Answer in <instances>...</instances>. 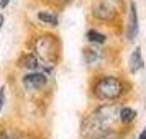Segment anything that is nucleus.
Masks as SVG:
<instances>
[{"instance_id": "1", "label": "nucleus", "mask_w": 146, "mask_h": 139, "mask_svg": "<svg viewBox=\"0 0 146 139\" xmlns=\"http://www.w3.org/2000/svg\"><path fill=\"white\" fill-rule=\"evenodd\" d=\"M130 88L131 87L126 80L112 74H104V75H97L92 80L90 93L99 101H117L123 98L130 92Z\"/></svg>"}, {"instance_id": "2", "label": "nucleus", "mask_w": 146, "mask_h": 139, "mask_svg": "<svg viewBox=\"0 0 146 139\" xmlns=\"http://www.w3.org/2000/svg\"><path fill=\"white\" fill-rule=\"evenodd\" d=\"M31 53H35L46 66L56 67L61 57V44L58 36L53 33H41L31 38Z\"/></svg>"}, {"instance_id": "3", "label": "nucleus", "mask_w": 146, "mask_h": 139, "mask_svg": "<svg viewBox=\"0 0 146 139\" xmlns=\"http://www.w3.org/2000/svg\"><path fill=\"white\" fill-rule=\"evenodd\" d=\"M80 136L84 139H120L115 128L105 126L94 111L87 113L80 121Z\"/></svg>"}, {"instance_id": "4", "label": "nucleus", "mask_w": 146, "mask_h": 139, "mask_svg": "<svg viewBox=\"0 0 146 139\" xmlns=\"http://www.w3.org/2000/svg\"><path fill=\"white\" fill-rule=\"evenodd\" d=\"M92 18L102 23H113L118 18V7L115 0H97L92 5Z\"/></svg>"}, {"instance_id": "5", "label": "nucleus", "mask_w": 146, "mask_h": 139, "mask_svg": "<svg viewBox=\"0 0 146 139\" xmlns=\"http://www.w3.org/2000/svg\"><path fill=\"white\" fill-rule=\"evenodd\" d=\"M118 110L120 106L115 101H104L94 108L92 111L100 118V121L108 128H115V125L118 123Z\"/></svg>"}, {"instance_id": "6", "label": "nucleus", "mask_w": 146, "mask_h": 139, "mask_svg": "<svg viewBox=\"0 0 146 139\" xmlns=\"http://www.w3.org/2000/svg\"><path fill=\"white\" fill-rule=\"evenodd\" d=\"M18 67L25 69L27 72L43 70V72L49 74V75H51V72H53V69H54L53 66H46V64H44L35 53H31V51H25V53L18 57Z\"/></svg>"}, {"instance_id": "7", "label": "nucleus", "mask_w": 146, "mask_h": 139, "mask_svg": "<svg viewBox=\"0 0 146 139\" xmlns=\"http://www.w3.org/2000/svg\"><path fill=\"white\" fill-rule=\"evenodd\" d=\"M49 84V74L43 72V70H33V72H27L21 77V85L28 92H38L43 90L44 87Z\"/></svg>"}, {"instance_id": "8", "label": "nucleus", "mask_w": 146, "mask_h": 139, "mask_svg": "<svg viewBox=\"0 0 146 139\" xmlns=\"http://www.w3.org/2000/svg\"><path fill=\"white\" fill-rule=\"evenodd\" d=\"M139 34V16H138V7L136 2L131 0L128 5V18H126V30L125 36L128 43H135V40Z\"/></svg>"}, {"instance_id": "9", "label": "nucleus", "mask_w": 146, "mask_h": 139, "mask_svg": "<svg viewBox=\"0 0 146 139\" xmlns=\"http://www.w3.org/2000/svg\"><path fill=\"white\" fill-rule=\"evenodd\" d=\"M82 56H84V62H86L87 67L90 69H95V67H100L104 62H105V49L95 46V44H90L82 49Z\"/></svg>"}, {"instance_id": "10", "label": "nucleus", "mask_w": 146, "mask_h": 139, "mask_svg": "<svg viewBox=\"0 0 146 139\" xmlns=\"http://www.w3.org/2000/svg\"><path fill=\"white\" fill-rule=\"evenodd\" d=\"M143 69H145L143 53H141V47L136 46L135 51L131 53V56H130V59H128V70H130V74H138Z\"/></svg>"}, {"instance_id": "11", "label": "nucleus", "mask_w": 146, "mask_h": 139, "mask_svg": "<svg viewBox=\"0 0 146 139\" xmlns=\"http://www.w3.org/2000/svg\"><path fill=\"white\" fill-rule=\"evenodd\" d=\"M36 20L40 21L41 25L49 26V28H56L59 25V16H58V13H54L51 10H40V12H36Z\"/></svg>"}, {"instance_id": "12", "label": "nucleus", "mask_w": 146, "mask_h": 139, "mask_svg": "<svg viewBox=\"0 0 146 139\" xmlns=\"http://www.w3.org/2000/svg\"><path fill=\"white\" fill-rule=\"evenodd\" d=\"M136 116H138V113H136V110H133L131 106H126V105L120 106L118 123H121V125H125V126H130L136 121Z\"/></svg>"}, {"instance_id": "13", "label": "nucleus", "mask_w": 146, "mask_h": 139, "mask_svg": "<svg viewBox=\"0 0 146 139\" xmlns=\"http://www.w3.org/2000/svg\"><path fill=\"white\" fill-rule=\"evenodd\" d=\"M86 40L89 41V44H95V46H104L107 41H108V36L105 33H102L95 28H90L87 30L86 33Z\"/></svg>"}, {"instance_id": "14", "label": "nucleus", "mask_w": 146, "mask_h": 139, "mask_svg": "<svg viewBox=\"0 0 146 139\" xmlns=\"http://www.w3.org/2000/svg\"><path fill=\"white\" fill-rule=\"evenodd\" d=\"M12 129H7V128H0V139H18L17 134H12Z\"/></svg>"}, {"instance_id": "15", "label": "nucleus", "mask_w": 146, "mask_h": 139, "mask_svg": "<svg viewBox=\"0 0 146 139\" xmlns=\"http://www.w3.org/2000/svg\"><path fill=\"white\" fill-rule=\"evenodd\" d=\"M51 5H54V7H67V5H71V3H74L76 0H48Z\"/></svg>"}, {"instance_id": "16", "label": "nucleus", "mask_w": 146, "mask_h": 139, "mask_svg": "<svg viewBox=\"0 0 146 139\" xmlns=\"http://www.w3.org/2000/svg\"><path fill=\"white\" fill-rule=\"evenodd\" d=\"M10 2H12V0H0V10H5V8L10 5Z\"/></svg>"}, {"instance_id": "17", "label": "nucleus", "mask_w": 146, "mask_h": 139, "mask_svg": "<svg viewBox=\"0 0 146 139\" xmlns=\"http://www.w3.org/2000/svg\"><path fill=\"white\" fill-rule=\"evenodd\" d=\"M136 139H146V128H143V129H141V132L136 136Z\"/></svg>"}, {"instance_id": "18", "label": "nucleus", "mask_w": 146, "mask_h": 139, "mask_svg": "<svg viewBox=\"0 0 146 139\" xmlns=\"http://www.w3.org/2000/svg\"><path fill=\"white\" fill-rule=\"evenodd\" d=\"M3 25H5V16H3V15H0V31H2Z\"/></svg>"}, {"instance_id": "19", "label": "nucleus", "mask_w": 146, "mask_h": 139, "mask_svg": "<svg viewBox=\"0 0 146 139\" xmlns=\"http://www.w3.org/2000/svg\"><path fill=\"white\" fill-rule=\"evenodd\" d=\"M115 2H121V0H115Z\"/></svg>"}]
</instances>
